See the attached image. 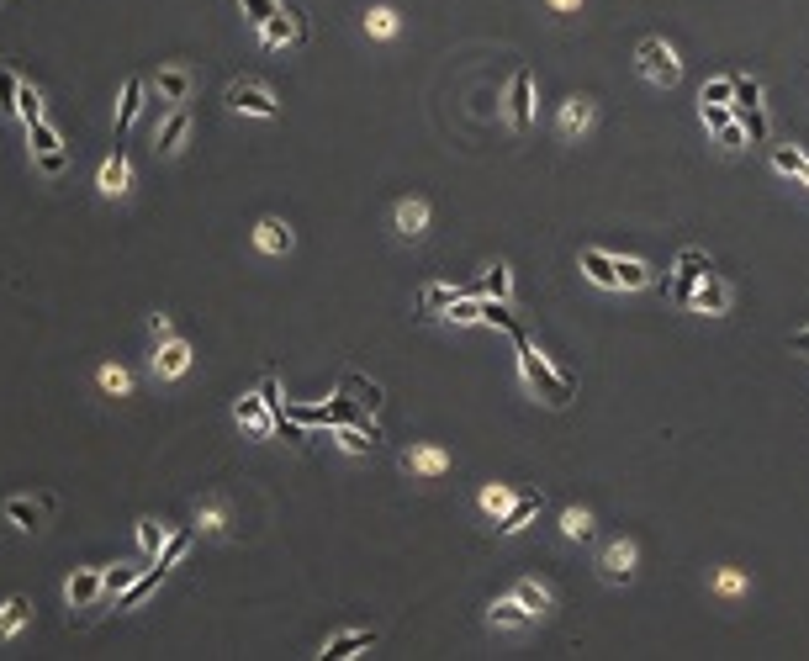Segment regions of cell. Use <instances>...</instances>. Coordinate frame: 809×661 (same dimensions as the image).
Segmentation results:
<instances>
[{"label": "cell", "instance_id": "1", "mask_svg": "<svg viewBox=\"0 0 809 661\" xmlns=\"http://www.w3.org/2000/svg\"><path fill=\"white\" fill-rule=\"evenodd\" d=\"M519 365H524V376H529V387H535L550 408H561V402H572V376H556L545 365V355L535 350V344H524V334H519Z\"/></svg>", "mask_w": 809, "mask_h": 661}, {"label": "cell", "instance_id": "2", "mask_svg": "<svg viewBox=\"0 0 809 661\" xmlns=\"http://www.w3.org/2000/svg\"><path fill=\"white\" fill-rule=\"evenodd\" d=\"M635 59H640V75H646L651 85H677V80H683V64H677V53L661 38H646L635 48Z\"/></svg>", "mask_w": 809, "mask_h": 661}, {"label": "cell", "instance_id": "3", "mask_svg": "<svg viewBox=\"0 0 809 661\" xmlns=\"http://www.w3.org/2000/svg\"><path fill=\"white\" fill-rule=\"evenodd\" d=\"M27 138H32V159H38V170H43L48 180H59V175H64V164H69L64 138L53 133L48 122H32V127H27Z\"/></svg>", "mask_w": 809, "mask_h": 661}, {"label": "cell", "instance_id": "4", "mask_svg": "<svg viewBox=\"0 0 809 661\" xmlns=\"http://www.w3.org/2000/svg\"><path fill=\"white\" fill-rule=\"evenodd\" d=\"M704 275H714V270H709V260H704V254H698V249H683V254H677V281H672V302H677V307H688V302H693V286L704 281Z\"/></svg>", "mask_w": 809, "mask_h": 661}, {"label": "cell", "instance_id": "5", "mask_svg": "<svg viewBox=\"0 0 809 661\" xmlns=\"http://www.w3.org/2000/svg\"><path fill=\"white\" fill-rule=\"evenodd\" d=\"M228 106L233 112H254V117H281V101L270 96V90H260V85H228Z\"/></svg>", "mask_w": 809, "mask_h": 661}, {"label": "cell", "instance_id": "6", "mask_svg": "<svg viewBox=\"0 0 809 661\" xmlns=\"http://www.w3.org/2000/svg\"><path fill=\"white\" fill-rule=\"evenodd\" d=\"M508 117H513V127H524L535 122V75H529V69H519V75H513V85H508Z\"/></svg>", "mask_w": 809, "mask_h": 661}, {"label": "cell", "instance_id": "7", "mask_svg": "<svg viewBox=\"0 0 809 661\" xmlns=\"http://www.w3.org/2000/svg\"><path fill=\"white\" fill-rule=\"evenodd\" d=\"M101 593H106V572H96V566H85V572H75L64 582V603H69V609H90Z\"/></svg>", "mask_w": 809, "mask_h": 661}, {"label": "cell", "instance_id": "8", "mask_svg": "<svg viewBox=\"0 0 809 661\" xmlns=\"http://www.w3.org/2000/svg\"><path fill=\"white\" fill-rule=\"evenodd\" d=\"M598 572H603V582H630L635 577V545L630 540H614L598 556Z\"/></svg>", "mask_w": 809, "mask_h": 661}, {"label": "cell", "instance_id": "9", "mask_svg": "<svg viewBox=\"0 0 809 661\" xmlns=\"http://www.w3.org/2000/svg\"><path fill=\"white\" fill-rule=\"evenodd\" d=\"M693 312H709V318H720V312H730V286L720 281V275H704V281L693 286Z\"/></svg>", "mask_w": 809, "mask_h": 661}, {"label": "cell", "instance_id": "10", "mask_svg": "<svg viewBox=\"0 0 809 661\" xmlns=\"http://www.w3.org/2000/svg\"><path fill=\"white\" fill-rule=\"evenodd\" d=\"M302 38V16L297 11H275L270 22L260 27V43L265 48H286V43H297Z\"/></svg>", "mask_w": 809, "mask_h": 661}, {"label": "cell", "instance_id": "11", "mask_svg": "<svg viewBox=\"0 0 809 661\" xmlns=\"http://www.w3.org/2000/svg\"><path fill=\"white\" fill-rule=\"evenodd\" d=\"M186 133H191V112H186V106H175V112L164 117V127L154 133V149H159V154H180Z\"/></svg>", "mask_w": 809, "mask_h": 661}, {"label": "cell", "instance_id": "12", "mask_svg": "<svg viewBox=\"0 0 809 661\" xmlns=\"http://www.w3.org/2000/svg\"><path fill=\"white\" fill-rule=\"evenodd\" d=\"M43 513H53V498H38V503H32V498H11L6 503V519L16 529H27V535H32V529H43Z\"/></svg>", "mask_w": 809, "mask_h": 661}, {"label": "cell", "instance_id": "13", "mask_svg": "<svg viewBox=\"0 0 809 661\" xmlns=\"http://www.w3.org/2000/svg\"><path fill=\"white\" fill-rule=\"evenodd\" d=\"M233 418H238L244 429H254V434H270V429H275L265 397H238V402H233Z\"/></svg>", "mask_w": 809, "mask_h": 661}, {"label": "cell", "instance_id": "14", "mask_svg": "<svg viewBox=\"0 0 809 661\" xmlns=\"http://www.w3.org/2000/svg\"><path fill=\"white\" fill-rule=\"evenodd\" d=\"M402 466H408L413 476H445V471H450V455L434 450V445H418V450L402 455Z\"/></svg>", "mask_w": 809, "mask_h": 661}, {"label": "cell", "instance_id": "15", "mask_svg": "<svg viewBox=\"0 0 809 661\" xmlns=\"http://www.w3.org/2000/svg\"><path fill=\"white\" fill-rule=\"evenodd\" d=\"M154 371H159V376H186V371H191V344L164 339L159 355H154Z\"/></svg>", "mask_w": 809, "mask_h": 661}, {"label": "cell", "instance_id": "16", "mask_svg": "<svg viewBox=\"0 0 809 661\" xmlns=\"http://www.w3.org/2000/svg\"><path fill=\"white\" fill-rule=\"evenodd\" d=\"M191 85H196V80H191V69H186V64H170V69H159V80H154V90H159L164 101H175V106L191 96Z\"/></svg>", "mask_w": 809, "mask_h": 661}, {"label": "cell", "instance_id": "17", "mask_svg": "<svg viewBox=\"0 0 809 661\" xmlns=\"http://www.w3.org/2000/svg\"><path fill=\"white\" fill-rule=\"evenodd\" d=\"M582 270H587V281L593 286H619V260H609L603 249H582Z\"/></svg>", "mask_w": 809, "mask_h": 661}, {"label": "cell", "instance_id": "18", "mask_svg": "<svg viewBox=\"0 0 809 661\" xmlns=\"http://www.w3.org/2000/svg\"><path fill=\"white\" fill-rule=\"evenodd\" d=\"M587 127H593V101L587 96H572L561 106V138H582Z\"/></svg>", "mask_w": 809, "mask_h": 661}, {"label": "cell", "instance_id": "19", "mask_svg": "<svg viewBox=\"0 0 809 661\" xmlns=\"http://www.w3.org/2000/svg\"><path fill=\"white\" fill-rule=\"evenodd\" d=\"M424 228H429V201H418V196L397 201V233L402 238H418Z\"/></svg>", "mask_w": 809, "mask_h": 661}, {"label": "cell", "instance_id": "20", "mask_svg": "<svg viewBox=\"0 0 809 661\" xmlns=\"http://www.w3.org/2000/svg\"><path fill=\"white\" fill-rule=\"evenodd\" d=\"M376 640V630H349V635H339V640H328V646L318 651L323 661H349V656H360L365 646Z\"/></svg>", "mask_w": 809, "mask_h": 661}, {"label": "cell", "instance_id": "21", "mask_svg": "<svg viewBox=\"0 0 809 661\" xmlns=\"http://www.w3.org/2000/svg\"><path fill=\"white\" fill-rule=\"evenodd\" d=\"M529 619H535V614H529L519 598H503V603H492V609H487V624H492V630H524Z\"/></svg>", "mask_w": 809, "mask_h": 661}, {"label": "cell", "instance_id": "22", "mask_svg": "<svg viewBox=\"0 0 809 661\" xmlns=\"http://www.w3.org/2000/svg\"><path fill=\"white\" fill-rule=\"evenodd\" d=\"M127 180H133V170H127V154L117 149L112 159L101 164V180H96V186H101V196H122V191H127Z\"/></svg>", "mask_w": 809, "mask_h": 661}, {"label": "cell", "instance_id": "23", "mask_svg": "<svg viewBox=\"0 0 809 661\" xmlns=\"http://www.w3.org/2000/svg\"><path fill=\"white\" fill-rule=\"evenodd\" d=\"M159 582H164V572H159V566H149V572H138V577H133V587H122V593H117V609H138V603L149 598Z\"/></svg>", "mask_w": 809, "mask_h": 661}, {"label": "cell", "instance_id": "24", "mask_svg": "<svg viewBox=\"0 0 809 661\" xmlns=\"http://www.w3.org/2000/svg\"><path fill=\"white\" fill-rule=\"evenodd\" d=\"M254 244H260L265 254H286L291 249V228L281 223V217H265V223L254 228Z\"/></svg>", "mask_w": 809, "mask_h": 661}, {"label": "cell", "instance_id": "25", "mask_svg": "<svg viewBox=\"0 0 809 661\" xmlns=\"http://www.w3.org/2000/svg\"><path fill=\"white\" fill-rule=\"evenodd\" d=\"M27 619H32V598H22V593L6 598V609H0V640H11Z\"/></svg>", "mask_w": 809, "mask_h": 661}, {"label": "cell", "instance_id": "26", "mask_svg": "<svg viewBox=\"0 0 809 661\" xmlns=\"http://www.w3.org/2000/svg\"><path fill=\"white\" fill-rule=\"evenodd\" d=\"M535 513H540V492H529V498H519V503H513L508 513H503V535H519V529L529 524V519H535Z\"/></svg>", "mask_w": 809, "mask_h": 661}, {"label": "cell", "instance_id": "27", "mask_svg": "<svg viewBox=\"0 0 809 661\" xmlns=\"http://www.w3.org/2000/svg\"><path fill=\"white\" fill-rule=\"evenodd\" d=\"M730 112H735V122L746 127V138H751V143H767V117H762V101H757V106H730Z\"/></svg>", "mask_w": 809, "mask_h": 661}, {"label": "cell", "instance_id": "28", "mask_svg": "<svg viewBox=\"0 0 809 661\" xmlns=\"http://www.w3.org/2000/svg\"><path fill=\"white\" fill-rule=\"evenodd\" d=\"M138 106H143V80H127V90H122V106H117V133H127V127H133Z\"/></svg>", "mask_w": 809, "mask_h": 661}, {"label": "cell", "instance_id": "29", "mask_svg": "<svg viewBox=\"0 0 809 661\" xmlns=\"http://www.w3.org/2000/svg\"><path fill=\"white\" fill-rule=\"evenodd\" d=\"M561 535L566 540H587V535H593V513H587V508H566L561 513Z\"/></svg>", "mask_w": 809, "mask_h": 661}, {"label": "cell", "instance_id": "30", "mask_svg": "<svg viewBox=\"0 0 809 661\" xmlns=\"http://www.w3.org/2000/svg\"><path fill=\"white\" fill-rule=\"evenodd\" d=\"M16 101H22V80H16V69L0 64V112L16 117Z\"/></svg>", "mask_w": 809, "mask_h": 661}, {"label": "cell", "instance_id": "31", "mask_svg": "<svg viewBox=\"0 0 809 661\" xmlns=\"http://www.w3.org/2000/svg\"><path fill=\"white\" fill-rule=\"evenodd\" d=\"M186 550H191V529H180V535H170V540H164V550H159V572H170V566L180 561V556H186Z\"/></svg>", "mask_w": 809, "mask_h": 661}, {"label": "cell", "instance_id": "32", "mask_svg": "<svg viewBox=\"0 0 809 661\" xmlns=\"http://www.w3.org/2000/svg\"><path fill=\"white\" fill-rule=\"evenodd\" d=\"M513 598H519L529 614H545V609H550V593H545L540 582H519V587H513Z\"/></svg>", "mask_w": 809, "mask_h": 661}, {"label": "cell", "instance_id": "33", "mask_svg": "<svg viewBox=\"0 0 809 661\" xmlns=\"http://www.w3.org/2000/svg\"><path fill=\"white\" fill-rule=\"evenodd\" d=\"M344 392H355V402H360V408H381V387H376V381H360V376H344Z\"/></svg>", "mask_w": 809, "mask_h": 661}, {"label": "cell", "instance_id": "34", "mask_svg": "<svg viewBox=\"0 0 809 661\" xmlns=\"http://www.w3.org/2000/svg\"><path fill=\"white\" fill-rule=\"evenodd\" d=\"M482 323H492V328H503V334H513V339H519V323H513V312H508L498 297H492V302H482Z\"/></svg>", "mask_w": 809, "mask_h": 661}, {"label": "cell", "instance_id": "35", "mask_svg": "<svg viewBox=\"0 0 809 661\" xmlns=\"http://www.w3.org/2000/svg\"><path fill=\"white\" fill-rule=\"evenodd\" d=\"M461 297H466L461 286H429V291H424V312H445V307H455Z\"/></svg>", "mask_w": 809, "mask_h": 661}, {"label": "cell", "instance_id": "36", "mask_svg": "<svg viewBox=\"0 0 809 661\" xmlns=\"http://www.w3.org/2000/svg\"><path fill=\"white\" fill-rule=\"evenodd\" d=\"M365 32H371V38H397V11L376 6L371 16H365Z\"/></svg>", "mask_w": 809, "mask_h": 661}, {"label": "cell", "instance_id": "37", "mask_svg": "<svg viewBox=\"0 0 809 661\" xmlns=\"http://www.w3.org/2000/svg\"><path fill=\"white\" fill-rule=\"evenodd\" d=\"M16 117H22L27 127H32V122H43V96H38V85H22V101H16Z\"/></svg>", "mask_w": 809, "mask_h": 661}, {"label": "cell", "instance_id": "38", "mask_svg": "<svg viewBox=\"0 0 809 661\" xmlns=\"http://www.w3.org/2000/svg\"><path fill=\"white\" fill-rule=\"evenodd\" d=\"M619 286H624V291H640V286H651V270L640 265V260H619Z\"/></svg>", "mask_w": 809, "mask_h": 661}, {"label": "cell", "instance_id": "39", "mask_svg": "<svg viewBox=\"0 0 809 661\" xmlns=\"http://www.w3.org/2000/svg\"><path fill=\"white\" fill-rule=\"evenodd\" d=\"M164 540H170V529H164V524H154V519L138 524V545L149 550V556H154V550H164Z\"/></svg>", "mask_w": 809, "mask_h": 661}, {"label": "cell", "instance_id": "40", "mask_svg": "<svg viewBox=\"0 0 809 661\" xmlns=\"http://www.w3.org/2000/svg\"><path fill=\"white\" fill-rule=\"evenodd\" d=\"M772 164H778L783 175H799V180H804V170H809V159H804L799 149H772Z\"/></svg>", "mask_w": 809, "mask_h": 661}, {"label": "cell", "instance_id": "41", "mask_svg": "<svg viewBox=\"0 0 809 661\" xmlns=\"http://www.w3.org/2000/svg\"><path fill=\"white\" fill-rule=\"evenodd\" d=\"M101 387L117 392V397H127V392H133V376H127L122 365H101Z\"/></svg>", "mask_w": 809, "mask_h": 661}, {"label": "cell", "instance_id": "42", "mask_svg": "<svg viewBox=\"0 0 809 661\" xmlns=\"http://www.w3.org/2000/svg\"><path fill=\"white\" fill-rule=\"evenodd\" d=\"M238 11H244L254 27H265V22H270V16L281 11V6H275V0H238Z\"/></svg>", "mask_w": 809, "mask_h": 661}, {"label": "cell", "instance_id": "43", "mask_svg": "<svg viewBox=\"0 0 809 661\" xmlns=\"http://www.w3.org/2000/svg\"><path fill=\"white\" fill-rule=\"evenodd\" d=\"M698 112H704V122L714 127V133H720V127H730V122H735V112H730V106H720V101H698Z\"/></svg>", "mask_w": 809, "mask_h": 661}, {"label": "cell", "instance_id": "44", "mask_svg": "<svg viewBox=\"0 0 809 661\" xmlns=\"http://www.w3.org/2000/svg\"><path fill=\"white\" fill-rule=\"evenodd\" d=\"M476 291H482V297H508V265H498V270H487V281L482 286H476Z\"/></svg>", "mask_w": 809, "mask_h": 661}, {"label": "cell", "instance_id": "45", "mask_svg": "<svg viewBox=\"0 0 809 661\" xmlns=\"http://www.w3.org/2000/svg\"><path fill=\"white\" fill-rule=\"evenodd\" d=\"M757 101H762V85L746 80V75H735V101L730 106H757Z\"/></svg>", "mask_w": 809, "mask_h": 661}, {"label": "cell", "instance_id": "46", "mask_svg": "<svg viewBox=\"0 0 809 661\" xmlns=\"http://www.w3.org/2000/svg\"><path fill=\"white\" fill-rule=\"evenodd\" d=\"M698 101H720V106H725V101H735V75H730V80H709Z\"/></svg>", "mask_w": 809, "mask_h": 661}, {"label": "cell", "instance_id": "47", "mask_svg": "<svg viewBox=\"0 0 809 661\" xmlns=\"http://www.w3.org/2000/svg\"><path fill=\"white\" fill-rule=\"evenodd\" d=\"M133 577H138V566H112V572H106V593H122V587H133Z\"/></svg>", "mask_w": 809, "mask_h": 661}, {"label": "cell", "instance_id": "48", "mask_svg": "<svg viewBox=\"0 0 809 661\" xmlns=\"http://www.w3.org/2000/svg\"><path fill=\"white\" fill-rule=\"evenodd\" d=\"M741 143H746V127H741V122L720 127V149H725V154H735V149H741Z\"/></svg>", "mask_w": 809, "mask_h": 661}, {"label": "cell", "instance_id": "49", "mask_svg": "<svg viewBox=\"0 0 809 661\" xmlns=\"http://www.w3.org/2000/svg\"><path fill=\"white\" fill-rule=\"evenodd\" d=\"M714 587H720L725 598H735V593H746V577L741 572H720V577H714Z\"/></svg>", "mask_w": 809, "mask_h": 661}, {"label": "cell", "instance_id": "50", "mask_svg": "<svg viewBox=\"0 0 809 661\" xmlns=\"http://www.w3.org/2000/svg\"><path fill=\"white\" fill-rule=\"evenodd\" d=\"M482 508H492V513L508 508V487H503V482H498V487H487V492H482Z\"/></svg>", "mask_w": 809, "mask_h": 661}, {"label": "cell", "instance_id": "51", "mask_svg": "<svg viewBox=\"0 0 809 661\" xmlns=\"http://www.w3.org/2000/svg\"><path fill=\"white\" fill-rule=\"evenodd\" d=\"M149 334H154L159 344H164V339H175V334H170V318H164V312H154V318H149Z\"/></svg>", "mask_w": 809, "mask_h": 661}, {"label": "cell", "instance_id": "52", "mask_svg": "<svg viewBox=\"0 0 809 661\" xmlns=\"http://www.w3.org/2000/svg\"><path fill=\"white\" fill-rule=\"evenodd\" d=\"M201 529H207V535H223V513L207 508V513H201Z\"/></svg>", "mask_w": 809, "mask_h": 661}, {"label": "cell", "instance_id": "53", "mask_svg": "<svg viewBox=\"0 0 809 661\" xmlns=\"http://www.w3.org/2000/svg\"><path fill=\"white\" fill-rule=\"evenodd\" d=\"M794 350H799V355H809V328H804V334H794Z\"/></svg>", "mask_w": 809, "mask_h": 661}, {"label": "cell", "instance_id": "54", "mask_svg": "<svg viewBox=\"0 0 809 661\" xmlns=\"http://www.w3.org/2000/svg\"><path fill=\"white\" fill-rule=\"evenodd\" d=\"M550 6H556V11H577L582 0H550Z\"/></svg>", "mask_w": 809, "mask_h": 661}, {"label": "cell", "instance_id": "55", "mask_svg": "<svg viewBox=\"0 0 809 661\" xmlns=\"http://www.w3.org/2000/svg\"><path fill=\"white\" fill-rule=\"evenodd\" d=\"M804 186H809V170H804Z\"/></svg>", "mask_w": 809, "mask_h": 661}]
</instances>
